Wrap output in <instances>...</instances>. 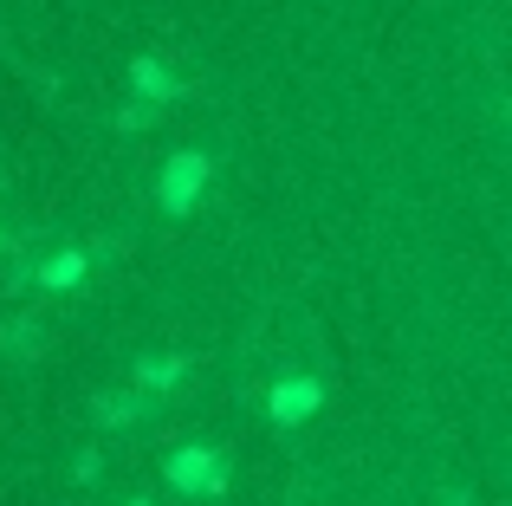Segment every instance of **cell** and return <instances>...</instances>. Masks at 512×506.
<instances>
[{
    "mask_svg": "<svg viewBox=\"0 0 512 506\" xmlns=\"http://www.w3.org/2000/svg\"><path fill=\"white\" fill-rule=\"evenodd\" d=\"M169 474H175V487H214V481H221L214 455H201V448H182V455L169 461Z\"/></svg>",
    "mask_w": 512,
    "mask_h": 506,
    "instance_id": "cell-1",
    "label": "cell"
},
{
    "mask_svg": "<svg viewBox=\"0 0 512 506\" xmlns=\"http://www.w3.org/2000/svg\"><path fill=\"white\" fill-rule=\"evenodd\" d=\"M201 176H208V163H201V156H182V163L169 169V182H163V195H169V208H182L188 195L201 189Z\"/></svg>",
    "mask_w": 512,
    "mask_h": 506,
    "instance_id": "cell-2",
    "label": "cell"
},
{
    "mask_svg": "<svg viewBox=\"0 0 512 506\" xmlns=\"http://www.w3.org/2000/svg\"><path fill=\"white\" fill-rule=\"evenodd\" d=\"M312 403H318V390H312V383H279V396H273V416H279V422H299Z\"/></svg>",
    "mask_w": 512,
    "mask_h": 506,
    "instance_id": "cell-3",
    "label": "cell"
},
{
    "mask_svg": "<svg viewBox=\"0 0 512 506\" xmlns=\"http://www.w3.org/2000/svg\"><path fill=\"white\" fill-rule=\"evenodd\" d=\"M98 416H104V422H130V416H137V396H104Z\"/></svg>",
    "mask_w": 512,
    "mask_h": 506,
    "instance_id": "cell-4",
    "label": "cell"
},
{
    "mask_svg": "<svg viewBox=\"0 0 512 506\" xmlns=\"http://www.w3.org/2000/svg\"><path fill=\"white\" fill-rule=\"evenodd\" d=\"M46 279H52V286H65V279H78V253H65V260H52V266H46Z\"/></svg>",
    "mask_w": 512,
    "mask_h": 506,
    "instance_id": "cell-5",
    "label": "cell"
},
{
    "mask_svg": "<svg viewBox=\"0 0 512 506\" xmlns=\"http://www.w3.org/2000/svg\"><path fill=\"white\" fill-rule=\"evenodd\" d=\"M7 344H13V357H26V351L39 344V331H33V325H13V331H7Z\"/></svg>",
    "mask_w": 512,
    "mask_h": 506,
    "instance_id": "cell-6",
    "label": "cell"
}]
</instances>
